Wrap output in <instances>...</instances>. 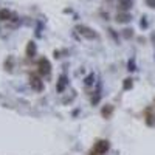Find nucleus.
I'll return each instance as SVG.
<instances>
[{
    "label": "nucleus",
    "mask_w": 155,
    "mask_h": 155,
    "mask_svg": "<svg viewBox=\"0 0 155 155\" xmlns=\"http://www.w3.org/2000/svg\"><path fill=\"white\" fill-rule=\"evenodd\" d=\"M9 17V12L6 11V9H3V11H0V20H6Z\"/></svg>",
    "instance_id": "4"
},
{
    "label": "nucleus",
    "mask_w": 155,
    "mask_h": 155,
    "mask_svg": "<svg viewBox=\"0 0 155 155\" xmlns=\"http://www.w3.org/2000/svg\"><path fill=\"white\" fill-rule=\"evenodd\" d=\"M107 149H109V143H107V141H104V140H99L98 143L95 144V147H93V150L101 152V153H106Z\"/></svg>",
    "instance_id": "1"
},
{
    "label": "nucleus",
    "mask_w": 155,
    "mask_h": 155,
    "mask_svg": "<svg viewBox=\"0 0 155 155\" xmlns=\"http://www.w3.org/2000/svg\"><path fill=\"white\" fill-rule=\"evenodd\" d=\"M132 87V79H126L124 82V88H130Z\"/></svg>",
    "instance_id": "6"
},
{
    "label": "nucleus",
    "mask_w": 155,
    "mask_h": 155,
    "mask_svg": "<svg viewBox=\"0 0 155 155\" xmlns=\"http://www.w3.org/2000/svg\"><path fill=\"white\" fill-rule=\"evenodd\" d=\"M147 5L150 8H155V0H147Z\"/></svg>",
    "instance_id": "7"
},
{
    "label": "nucleus",
    "mask_w": 155,
    "mask_h": 155,
    "mask_svg": "<svg viewBox=\"0 0 155 155\" xmlns=\"http://www.w3.org/2000/svg\"><path fill=\"white\" fill-rule=\"evenodd\" d=\"M90 155H104V153H101V152H96V150H92V153Z\"/></svg>",
    "instance_id": "8"
},
{
    "label": "nucleus",
    "mask_w": 155,
    "mask_h": 155,
    "mask_svg": "<svg viewBox=\"0 0 155 155\" xmlns=\"http://www.w3.org/2000/svg\"><path fill=\"white\" fill-rule=\"evenodd\" d=\"M39 68H41V73L42 74H48L50 73V64L47 59H41L39 61Z\"/></svg>",
    "instance_id": "3"
},
{
    "label": "nucleus",
    "mask_w": 155,
    "mask_h": 155,
    "mask_svg": "<svg viewBox=\"0 0 155 155\" xmlns=\"http://www.w3.org/2000/svg\"><path fill=\"white\" fill-rule=\"evenodd\" d=\"M116 19H118L120 22H127V20H129V16H126V14H121V16H118Z\"/></svg>",
    "instance_id": "5"
},
{
    "label": "nucleus",
    "mask_w": 155,
    "mask_h": 155,
    "mask_svg": "<svg viewBox=\"0 0 155 155\" xmlns=\"http://www.w3.org/2000/svg\"><path fill=\"white\" fill-rule=\"evenodd\" d=\"M30 85L34 88V90H37V92H41V90L44 88V84H42V81L41 79H39V78H31V79H30Z\"/></svg>",
    "instance_id": "2"
}]
</instances>
